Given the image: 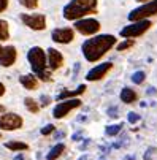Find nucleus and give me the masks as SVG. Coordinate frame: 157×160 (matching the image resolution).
<instances>
[{
	"instance_id": "nucleus-34",
	"label": "nucleus",
	"mask_w": 157,
	"mask_h": 160,
	"mask_svg": "<svg viewBox=\"0 0 157 160\" xmlns=\"http://www.w3.org/2000/svg\"><path fill=\"white\" fill-rule=\"evenodd\" d=\"M79 138H81V133H75L73 135V141H79Z\"/></svg>"
},
{
	"instance_id": "nucleus-4",
	"label": "nucleus",
	"mask_w": 157,
	"mask_h": 160,
	"mask_svg": "<svg viewBox=\"0 0 157 160\" xmlns=\"http://www.w3.org/2000/svg\"><path fill=\"white\" fill-rule=\"evenodd\" d=\"M157 14V0H151V2L144 3L143 7L133 10L130 14H129V19L132 22H137V21H143L149 16H155Z\"/></svg>"
},
{
	"instance_id": "nucleus-16",
	"label": "nucleus",
	"mask_w": 157,
	"mask_h": 160,
	"mask_svg": "<svg viewBox=\"0 0 157 160\" xmlns=\"http://www.w3.org/2000/svg\"><path fill=\"white\" fill-rule=\"evenodd\" d=\"M137 98H138V95H137V92H135L133 89L124 87V89L121 90V100H122L124 103L130 105V103H133V102H137Z\"/></svg>"
},
{
	"instance_id": "nucleus-23",
	"label": "nucleus",
	"mask_w": 157,
	"mask_h": 160,
	"mask_svg": "<svg viewBox=\"0 0 157 160\" xmlns=\"http://www.w3.org/2000/svg\"><path fill=\"white\" fill-rule=\"evenodd\" d=\"M133 41L132 38H129V40H125V41H122L121 44H118V51H125V49H129V48H132L133 46Z\"/></svg>"
},
{
	"instance_id": "nucleus-24",
	"label": "nucleus",
	"mask_w": 157,
	"mask_h": 160,
	"mask_svg": "<svg viewBox=\"0 0 157 160\" xmlns=\"http://www.w3.org/2000/svg\"><path fill=\"white\" fill-rule=\"evenodd\" d=\"M19 2H21V5H22V7L30 8V10L37 8V5H38V0H19Z\"/></svg>"
},
{
	"instance_id": "nucleus-38",
	"label": "nucleus",
	"mask_w": 157,
	"mask_h": 160,
	"mask_svg": "<svg viewBox=\"0 0 157 160\" xmlns=\"http://www.w3.org/2000/svg\"><path fill=\"white\" fill-rule=\"evenodd\" d=\"M137 2H148V0H137Z\"/></svg>"
},
{
	"instance_id": "nucleus-8",
	"label": "nucleus",
	"mask_w": 157,
	"mask_h": 160,
	"mask_svg": "<svg viewBox=\"0 0 157 160\" xmlns=\"http://www.w3.org/2000/svg\"><path fill=\"white\" fill-rule=\"evenodd\" d=\"M75 29L83 35H94L100 30V22L97 19H78L75 22Z\"/></svg>"
},
{
	"instance_id": "nucleus-7",
	"label": "nucleus",
	"mask_w": 157,
	"mask_h": 160,
	"mask_svg": "<svg viewBox=\"0 0 157 160\" xmlns=\"http://www.w3.org/2000/svg\"><path fill=\"white\" fill-rule=\"evenodd\" d=\"M81 106V100H78V98H70V100H63V102H60L56 108H54V111H53V116L56 118V119H62V118H65L67 114H68L72 109H75V108H79Z\"/></svg>"
},
{
	"instance_id": "nucleus-15",
	"label": "nucleus",
	"mask_w": 157,
	"mask_h": 160,
	"mask_svg": "<svg viewBox=\"0 0 157 160\" xmlns=\"http://www.w3.org/2000/svg\"><path fill=\"white\" fill-rule=\"evenodd\" d=\"M84 90H86V84H81V86H78V89H73V90H62L57 95V100L62 102V100H67L68 97H78V95L84 94Z\"/></svg>"
},
{
	"instance_id": "nucleus-26",
	"label": "nucleus",
	"mask_w": 157,
	"mask_h": 160,
	"mask_svg": "<svg viewBox=\"0 0 157 160\" xmlns=\"http://www.w3.org/2000/svg\"><path fill=\"white\" fill-rule=\"evenodd\" d=\"M127 119H129L130 124H137V122L140 121V114H137V112H129Z\"/></svg>"
},
{
	"instance_id": "nucleus-13",
	"label": "nucleus",
	"mask_w": 157,
	"mask_h": 160,
	"mask_svg": "<svg viewBox=\"0 0 157 160\" xmlns=\"http://www.w3.org/2000/svg\"><path fill=\"white\" fill-rule=\"evenodd\" d=\"M16 48L14 46H7V48H2L0 51V65L2 67H11L14 62H16Z\"/></svg>"
},
{
	"instance_id": "nucleus-18",
	"label": "nucleus",
	"mask_w": 157,
	"mask_h": 160,
	"mask_svg": "<svg viewBox=\"0 0 157 160\" xmlns=\"http://www.w3.org/2000/svg\"><path fill=\"white\" fill-rule=\"evenodd\" d=\"M63 151H65V146H63V144H56V146L46 154V158H48V160H56V158H59V157L62 155Z\"/></svg>"
},
{
	"instance_id": "nucleus-40",
	"label": "nucleus",
	"mask_w": 157,
	"mask_h": 160,
	"mask_svg": "<svg viewBox=\"0 0 157 160\" xmlns=\"http://www.w3.org/2000/svg\"><path fill=\"white\" fill-rule=\"evenodd\" d=\"M0 51H2V46H0Z\"/></svg>"
},
{
	"instance_id": "nucleus-21",
	"label": "nucleus",
	"mask_w": 157,
	"mask_h": 160,
	"mask_svg": "<svg viewBox=\"0 0 157 160\" xmlns=\"http://www.w3.org/2000/svg\"><path fill=\"white\" fill-rule=\"evenodd\" d=\"M122 124H116V125H108L106 127V130H105V133L108 135V136H116L121 130H122Z\"/></svg>"
},
{
	"instance_id": "nucleus-11",
	"label": "nucleus",
	"mask_w": 157,
	"mask_h": 160,
	"mask_svg": "<svg viewBox=\"0 0 157 160\" xmlns=\"http://www.w3.org/2000/svg\"><path fill=\"white\" fill-rule=\"evenodd\" d=\"M73 38H75V32L68 27H60L53 32V40L60 44H68L73 41Z\"/></svg>"
},
{
	"instance_id": "nucleus-27",
	"label": "nucleus",
	"mask_w": 157,
	"mask_h": 160,
	"mask_svg": "<svg viewBox=\"0 0 157 160\" xmlns=\"http://www.w3.org/2000/svg\"><path fill=\"white\" fill-rule=\"evenodd\" d=\"M40 102H41V106H48L49 102H51V98H49L48 95H41V97H40Z\"/></svg>"
},
{
	"instance_id": "nucleus-10",
	"label": "nucleus",
	"mask_w": 157,
	"mask_h": 160,
	"mask_svg": "<svg viewBox=\"0 0 157 160\" xmlns=\"http://www.w3.org/2000/svg\"><path fill=\"white\" fill-rule=\"evenodd\" d=\"M111 68H113V63H111V62L100 63V65L94 67L91 72H87L86 79H87V81H99V79H102L103 76H106V73L111 70Z\"/></svg>"
},
{
	"instance_id": "nucleus-28",
	"label": "nucleus",
	"mask_w": 157,
	"mask_h": 160,
	"mask_svg": "<svg viewBox=\"0 0 157 160\" xmlns=\"http://www.w3.org/2000/svg\"><path fill=\"white\" fill-rule=\"evenodd\" d=\"M108 116H109V118H118V108H116V106L109 108V109H108Z\"/></svg>"
},
{
	"instance_id": "nucleus-20",
	"label": "nucleus",
	"mask_w": 157,
	"mask_h": 160,
	"mask_svg": "<svg viewBox=\"0 0 157 160\" xmlns=\"http://www.w3.org/2000/svg\"><path fill=\"white\" fill-rule=\"evenodd\" d=\"M10 38V30H8V22L0 19V41H5Z\"/></svg>"
},
{
	"instance_id": "nucleus-12",
	"label": "nucleus",
	"mask_w": 157,
	"mask_h": 160,
	"mask_svg": "<svg viewBox=\"0 0 157 160\" xmlns=\"http://www.w3.org/2000/svg\"><path fill=\"white\" fill-rule=\"evenodd\" d=\"M48 68L53 72V70H59V68L63 65V56L60 54V51L54 49V48H49L48 49Z\"/></svg>"
},
{
	"instance_id": "nucleus-30",
	"label": "nucleus",
	"mask_w": 157,
	"mask_h": 160,
	"mask_svg": "<svg viewBox=\"0 0 157 160\" xmlns=\"http://www.w3.org/2000/svg\"><path fill=\"white\" fill-rule=\"evenodd\" d=\"M154 151H155L154 148H149V149H148V152L144 154V160H151V154H152Z\"/></svg>"
},
{
	"instance_id": "nucleus-2",
	"label": "nucleus",
	"mask_w": 157,
	"mask_h": 160,
	"mask_svg": "<svg viewBox=\"0 0 157 160\" xmlns=\"http://www.w3.org/2000/svg\"><path fill=\"white\" fill-rule=\"evenodd\" d=\"M27 60L30 63L33 75L38 76V79H41L44 82L51 79V73L48 70V63H46V56H44V51L40 46H33L27 52Z\"/></svg>"
},
{
	"instance_id": "nucleus-19",
	"label": "nucleus",
	"mask_w": 157,
	"mask_h": 160,
	"mask_svg": "<svg viewBox=\"0 0 157 160\" xmlns=\"http://www.w3.org/2000/svg\"><path fill=\"white\" fill-rule=\"evenodd\" d=\"M24 105H26V108H27L32 114H37V112L40 111V105H38V102H35V100L30 98V97H27V98L24 100Z\"/></svg>"
},
{
	"instance_id": "nucleus-3",
	"label": "nucleus",
	"mask_w": 157,
	"mask_h": 160,
	"mask_svg": "<svg viewBox=\"0 0 157 160\" xmlns=\"http://www.w3.org/2000/svg\"><path fill=\"white\" fill-rule=\"evenodd\" d=\"M97 13V0H72L63 8V18L68 21H78L86 14Z\"/></svg>"
},
{
	"instance_id": "nucleus-25",
	"label": "nucleus",
	"mask_w": 157,
	"mask_h": 160,
	"mask_svg": "<svg viewBox=\"0 0 157 160\" xmlns=\"http://www.w3.org/2000/svg\"><path fill=\"white\" fill-rule=\"evenodd\" d=\"M54 130H56V127H54L53 124H48V125H44V127L41 128V135H43V136H48V135H51Z\"/></svg>"
},
{
	"instance_id": "nucleus-6",
	"label": "nucleus",
	"mask_w": 157,
	"mask_h": 160,
	"mask_svg": "<svg viewBox=\"0 0 157 160\" xmlns=\"http://www.w3.org/2000/svg\"><path fill=\"white\" fill-rule=\"evenodd\" d=\"M22 118L14 112H5L0 116V130H18L22 127Z\"/></svg>"
},
{
	"instance_id": "nucleus-31",
	"label": "nucleus",
	"mask_w": 157,
	"mask_h": 160,
	"mask_svg": "<svg viewBox=\"0 0 157 160\" xmlns=\"http://www.w3.org/2000/svg\"><path fill=\"white\" fill-rule=\"evenodd\" d=\"M79 68H81V65H79V63L76 62V63H75V68H73V75H75V78L78 76V72H79Z\"/></svg>"
},
{
	"instance_id": "nucleus-35",
	"label": "nucleus",
	"mask_w": 157,
	"mask_h": 160,
	"mask_svg": "<svg viewBox=\"0 0 157 160\" xmlns=\"http://www.w3.org/2000/svg\"><path fill=\"white\" fill-rule=\"evenodd\" d=\"M14 160H24V155L19 154V155H16V157H14Z\"/></svg>"
},
{
	"instance_id": "nucleus-29",
	"label": "nucleus",
	"mask_w": 157,
	"mask_h": 160,
	"mask_svg": "<svg viewBox=\"0 0 157 160\" xmlns=\"http://www.w3.org/2000/svg\"><path fill=\"white\" fill-rule=\"evenodd\" d=\"M7 7H8V0H0V13L5 11Z\"/></svg>"
},
{
	"instance_id": "nucleus-37",
	"label": "nucleus",
	"mask_w": 157,
	"mask_h": 160,
	"mask_svg": "<svg viewBox=\"0 0 157 160\" xmlns=\"http://www.w3.org/2000/svg\"><path fill=\"white\" fill-rule=\"evenodd\" d=\"M78 160H87V155H83L81 158H78Z\"/></svg>"
},
{
	"instance_id": "nucleus-9",
	"label": "nucleus",
	"mask_w": 157,
	"mask_h": 160,
	"mask_svg": "<svg viewBox=\"0 0 157 160\" xmlns=\"http://www.w3.org/2000/svg\"><path fill=\"white\" fill-rule=\"evenodd\" d=\"M21 21L33 30H43L46 27V19L43 14H21Z\"/></svg>"
},
{
	"instance_id": "nucleus-32",
	"label": "nucleus",
	"mask_w": 157,
	"mask_h": 160,
	"mask_svg": "<svg viewBox=\"0 0 157 160\" xmlns=\"http://www.w3.org/2000/svg\"><path fill=\"white\" fill-rule=\"evenodd\" d=\"M146 94H148V95H155V94H157V90H155L154 87H149V89L146 90Z\"/></svg>"
},
{
	"instance_id": "nucleus-33",
	"label": "nucleus",
	"mask_w": 157,
	"mask_h": 160,
	"mask_svg": "<svg viewBox=\"0 0 157 160\" xmlns=\"http://www.w3.org/2000/svg\"><path fill=\"white\" fill-rule=\"evenodd\" d=\"M3 94H5V86H3L2 82H0V97H2Z\"/></svg>"
},
{
	"instance_id": "nucleus-5",
	"label": "nucleus",
	"mask_w": 157,
	"mask_h": 160,
	"mask_svg": "<svg viewBox=\"0 0 157 160\" xmlns=\"http://www.w3.org/2000/svg\"><path fill=\"white\" fill-rule=\"evenodd\" d=\"M152 24L148 21V19H143V21H137V22H133V24L124 27L121 30V37L124 38H135V37H140L143 35Z\"/></svg>"
},
{
	"instance_id": "nucleus-14",
	"label": "nucleus",
	"mask_w": 157,
	"mask_h": 160,
	"mask_svg": "<svg viewBox=\"0 0 157 160\" xmlns=\"http://www.w3.org/2000/svg\"><path fill=\"white\" fill-rule=\"evenodd\" d=\"M19 82L24 86L26 89L29 90H35L38 87V78L32 73H27V75H21L19 76Z\"/></svg>"
},
{
	"instance_id": "nucleus-22",
	"label": "nucleus",
	"mask_w": 157,
	"mask_h": 160,
	"mask_svg": "<svg viewBox=\"0 0 157 160\" xmlns=\"http://www.w3.org/2000/svg\"><path fill=\"white\" fill-rule=\"evenodd\" d=\"M144 79H146V73L144 72H135V73L132 75V81L135 82V84H141Z\"/></svg>"
},
{
	"instance_id": "nucleus-17",
	"label": "nucleus",
	"mask_w": 157,
	"mask_h": 160,
	"mask_svg": "<svg viewBox=\"0 0 157 160\" xmlns=\"http://www.w3.org/2000/svg\"><path fill=\"white\" fill-rule=\"evenodd\" d=\"M5 148L13 151V152H22V151L29 149V144L22 143V141H8V143H5Z\"/></svg>"
},
{
	"instance_id": "nucleus-39",
	"label": "nucleus",
	"mask_w": 157,
	"mask_h": 160,
	"mask_svg": "<svg viewBox=\"0 0 157 160\" xmlns=\"http://www.w3.org/2000/svg\"><path fill=\"white\" fill-rule=\"evenodd\" d=\"M0 138H2V133H0Z\"/></svg>"
},
{
	"instance_id": "nucleus-36",
	"label": "nucleus",
	"mask_w": 157,
	"mask_h": 160,
	"mask_svg": "<svg viewBox=\"0 0 157 160\" xmlns=\"http://www.w3.org/2000/svg\"><path fill=\"white\" fill-rule=\"evenodd\" d=\"M0 112H5V106H2V105H0Z\"/></svg>"
},
{
	"instance_id": "nucleus-1",
	"label": "nucleus",
	"mask_w": 157,
	"mask_h": 160,
	"mask_svg": "<svg viewBox=\"0 0 157 160\" xmlns=\"http://www.w3.org/2000/svg\"><path fill=\"white\" fill-rule=\"evenodd\" d=\"M116 44V38L113 35H97L94 38H89L83 43V56L87 62H97L102 59V56H105L111 48Z\"/></svg>"
}]
</instances>
